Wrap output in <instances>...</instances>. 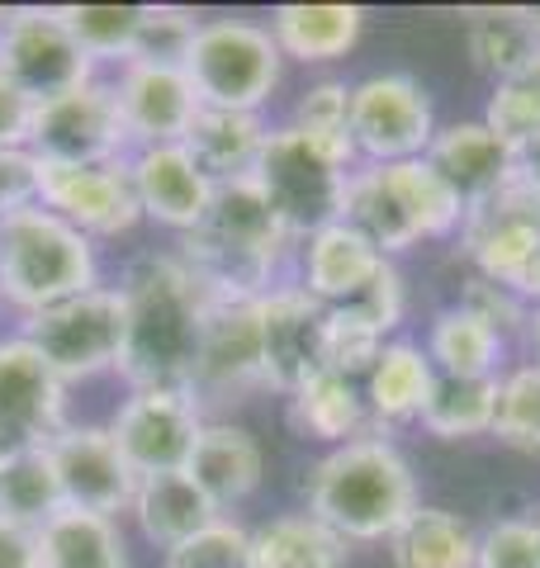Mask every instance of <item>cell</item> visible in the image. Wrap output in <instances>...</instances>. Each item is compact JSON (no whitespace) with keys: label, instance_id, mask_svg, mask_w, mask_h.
Instances as JSON below:
<instances>
[{"label":"cell","instance_id":"obj_10","mask_svg":"<svg viewBox=\"0 0 540 568\" xmlns=\"http://www.w3.org/2000/svg\"><path fill=\"white\" fill-rule=\"evenodd\" d=\"M437 129V104L408 71H374L351 85V148L360 162H418Z\"/></svg>","mask_w":540,"mask_h":568},{"label":"cell","instance_id":"obj_27","mask_svg":"<svg viewBox=\"0 0 540 568\" xmlns=\"http://www.w3.org/2000/svg\"><path fill=\"white\" fill-rule=\"evenodd\" d=\"M270 129L261 123V114H238V110H200V119L190 123L186 148L200 171L213 185L223 181H242V175L257 171V156L266 148Z\"/></svg>","mask_w":540,"mask_h":568},{"label":"cell","instance_id":"obj_9","mask_svg":"<svg viewBox=\"0 0 540 568\" xmlns=\"http://www.w3.org/2000/svg\"><path fill=\"white\" fill-rule=\"evenodd\" d=\"M460 246L479 280L502 284L527 308L540 304V194L512 185L470 209L460 223Z\"/></svg>","mask_w":540,"mask_h":568},{"label":"cell","instance_id":"obj_23","mask_svg":"<svg viewBox=\"0 0 540 568\" xmlns=\"http://www.w3.org/2000/svg\"><path fill=\"white\" fill-rule=\"evenodd\" d=\"M186 474L194 478V488H200L213 507L228 511L242 507L251 493L261 488V474H266V455L257 446V436L247 432V426H232V422H204L200 440H194V455Z\"/></svg>","mask_w":540,"mask_h":568},{"label":"cell","instance_id":"obj_21","mask_svg":"<svg viewBox=\"0 0 540 568\" xmlns=\"http://www.w3.org/2000/svg\"><path fill=\"white\" fill-rule=\"evenodd\" d=\"M129 181L142 219L171 227L180 237L194 233L213 204V181L180 142H171V148H138L129 156Z\"/></svg>","mask_w":540,"mask_h":568},{"label":"cell","instance_id":"obj_33","mask_svg":"<svg viewBox=\"0 0 540 568\" xmlns=\"http://www.w3.org/2000/svg\"><path fill=\"white\" fill-rule=\"evenodd\" d=\"M464 39H470V58L474 67L498 81H517L540 52V33L527 20V6H483L464 14Z\"/></svg>","mask_w":540,"mask_h":568},{"label":"cell","instance_id":"obj_36","mask_svg":"<svg viewBox=\"0 0 540 568\" xmlns=\"http://www.w3.org/2000/svg\"><path fill=\"white\" fill-rule=\"evenodd\" d=\"M58 20L90 62H133L142 6H58Z\"/></svg>","mask_w":540,"mask_h":568},{"label":"cell","instance_id":"obj_47","mask_svg":"<svg viewBox=\"0 0 540 568\" xmlns=\"http://www.w3.org/2000/svg\"><path fill=\"white\" fill-rule=\"evenodd\" d=\"M33 114H39V104H33L14 81L0 77V152H20V148H29Z\"/></svg>","mask_w":540,"mask_h":568},{"label":"cell","instance_id":"obj_45","mask_svg":"<svg viewBox=\"0 0 540 568\" xmlns=\"http://www.w3.org/2000/svg\"><path fill=\"white\" fill-rule=\"evenodd\" d=\"M460 304L470 308V313H479L483 323H489L493 332H502V336H512V332L527 327V313H531V308L521 304L517 294H508V290H502V284H493V280H479V275L470 280V290H464Z\"/></svg>","mask_w":540,"mask_h":568},{"label":"cell","instance_id":"obj_40","mask_svg":"<svg viewBox=\"0 0 540 568\" xmlns=\"http://www.w3.org/2000/svg\"><path fill=\"white\" fill-rule=\"evenodd\" d=\"M194 33H200V20H194L190 10H180V6H142L133 62H171V67H186Z\"/></svg>","mask_w":540,"mask_h":568},{"label":"cell","instance_id":"obj_5","mask_svg":"<svg viewBox=\"0 0 540 568\" xmlns=\"http://www.w3.org/2000/svg\"><path fill=\"white\" fill-rule=\"evenodd\" d=\"M356 166L360 156L351 142H328L294 129V123H280V129H270L251 181L266 194V204L276 209V219L290 227V237L303 242L318 227L341 223L347 181Z\"/></svg>","mask_w":540,"mask_h":568},{"label":"cell","instance_id":"obj_3","mask_svg":"<svg viewBox=\"0 0 540 568\" xmlns=\"http://www.w3.org/2000/svg\"><path fill=\"white\" fill-rule=\"evenodd\" d=\"M309 511L347 545L389 540L418 511V478L389 436L332 446L309 474Z\"/></svg>","mask_w":540,"mask_h":568},{"label":"cell","instance_id":"obj_13","mask_svg":"<svg viewBox=\"0 0 540 568\" xmlns=\"http://www.w3.org/2000/svg\"><path fill=\"white\" fill-rule=\"evenodd\" d=\"M200 432H204L200 403L190 394H171V388H129V398L110 417L114 446L138 478L186 469Z\"/></svg>","mask_w":540,"mask_h":568},{"label":"cell","instance_id":"obj_14","mask_svg":"<svg viewBox=\"0 0 540 568\" xmlns=\"http://www.w3.org/2000/svg\"><path fill=\"white\" fill-rule=\"evenodd\" d=\"M251 388H266L261 361V298H213L194 361V403H238Z\"/></svg>","mask_w":540,"mask_h":568},{"label":"cell","instance_id":"obj_2","mask_svg":"<svg viewBox=\"0 0 540 568\" xmlns=\"http://www.w3.org/2000/svg\"><path fill=\"white\" fill-rule=\"evenodd\" d=\"M290 227L276 219L251 175L213 185V204L194 233L180 237V261L213 298H266L294 252Z\"/></svg>","mask_w":540,"mask_h":568},{"label":"cell","instance_id":"obj_49","mask_svg":"<svg viewBox=\"0 0 540 568\" xmlns=\"http://www.w3.org/2000/svg\"><path fill=\"white\" fill-rule=\"evenodd\" d=\"M517 185H527L531 194H540V138L517 152Z\"/></svg>","mask_w":540,"mask_h":568},{"label":"cell","instance_id":"obj_35","mask_svg":"<svg viewBox=\"0 0 540 568\" xmlns=\"http://www.w3.org/2000/svg\"><path fill=\"white\" fill-rule=\"evenodd\" d=\"M62 507H67L62 484H58V469H52L48 446L6 455V469H0V517L39 530L48 517H58Z\"/></svg>","mask_w":540,"mask_h":568},{"label":"cell","instance_id":"obj_1","mask_svg":"<svg viewBox=\"0 0 540 568\" xmlns=\"http://www.w3.org/2000/svg\"><path fill=\"white\" fill-rule=\"evenodd\" d=\"M123 355L119 375L129 388H171L190 394L200 336L213 294L171 256H138L123 271Z\"/></svg>","mask_w":540,"mask_h":568},{"label":"cell","instance_id":"obj_26","mask_svg":"<svg viewBox=\"0 0 540 568\" xmlns=\"http://www.w3.org/2000/svg\"><path fill=\"white\" fill-rule=\"evenodd\" d=\"M366 10L360 6H280L270 14V39L290 62H337L360 43Z\"/></svg>","mask_w":540,"mask_h":568},{"label":"cell","instance_id":"obj_50","mask_svg":"<svg viewBox=\"0 0 540 568\" xmlns=\"http://www.w3.org/2000/svg\"><path fill=\"white\" fill-rule=\"evenodd\" d=\"M521 336H527V351H531V365H540V304L527 313V327H521Z\"/></svg>","mask_w":540,"mask_h":568},{"label":"cell","instance_id":"obj_7","mask_svg":"<svg viewBox=\"0 0 540 568\" xmlns=\"http://www.w3.org/2000/svg\"><path fill=\"white\" fill-rule=\"evenodd\" d=\"M280 71L284 52L270 39V24L257 20H200L186 58V77L204 110L261 114L280 85Z\"/></svg>","mask_w":540,"mask_h":568},{"label":"cell","instance_id":"obj_4","mask_svg":"<svg viewBox=\"0 0 540 568\" xmlns=\"http://www.w3.org/2000/svg\"><path fill=\"white\" fill-rule=\"evenodd\" d=\"M341 223L356 227L384 261H393L412 252L418 242L460 233L464 204L427 166V156H418V162H384V166L360 162L347 181Z\"/></svg>","mask_w":540,"mask_h":568},{"label":"cell","instance_id":"obj_41","mask_svg":"<svg viewBox=\"0 0 540 568\" xmlns=\"http://www.w3.org/2000/svg\"><path fill=\"white\" fill-rule=\"evenodd\" d=\"M483 123L508 142V148H527L540 138V95L527 81H498L489 104H483Z\"/></svg>","mask_w":540,"mask_h":568},{"label":"cell","instance_id":"obj_18","mask_svg":"<svg viewBox=\"0 0 540 568\" xmlns=\"http://www.w3.org/2000/svg\"><path fill=\"white\" fill-rule=\"evenodd\" d=\"M52 469L62 484V503L77 511H96V517H114V511L133 507L138 474L123 465L110 426H62L48 440Z\"/></svg>","mask_w":540,"mask_h":568},{"label":"cell","instance_id":"obj_12","mask_svg":"<svg viewBox=\"0 0 540 568\" xmlns=\"http://www.w3.org/2000/svg\"><path fill=\"white\" fill-rule=\"evenodd\" d=\"M0 77L43 104L96 81V62L71 43L58 10H10L0 14Z\"/></svg>","mask_w":540,"mask_h":568},{"label":"cell","instance_id":"obj_16","mask_svg":"<svg viewBox=\"0 0 540 568\" xmlns=\"http://www.w3.org/2000/svg\"><path fill=\"white\" fill-rule=\"evenodd\" d=\"M39 204L86 237H119L142 219L129 162L110 166H52L39 162Z\"/></svg>","mask_w":540,"mask_h":568},{"label":"cell","instance_id":"obj_30","mask_svg":"<svg viewBox=\"0 0 540 568\" xmlns=\"http://www.w3.org/2000/svg\"><path fill=\"white\" fill-rule=\"evenodd\" d=\"M290 422L299 436L328 440V446H347V440L366 436L370 407L356 379H341L332 369H322L309 384H299L290 394Z\"/></svg>","mask_w":540,"mask_h":568},{"label":"cell","instance_id":"obj_24","mask_svg":"<svg viewBox=\"0 0 540 568\" xmlns=\"http://www.w3.org/2000/svg\"><path fill=\"white\" fill-rule=\"evenodd\" d=\"M431 384H437V365H431L427 346L393 336V342L380 351V361L370 365L366 384H360L366 407H370V422L374 426L418 422L427 398H431Z\"/></svg>","mask_w":540,"mask_h":568},{"label":"cell","instance_id":"obj_34","mask_svg":"<svg viewBox=\"0 0 540 568\" xmlns=\"http://www.w3.org/2000/svg\"><path fill=\"white\" fill-rule=\"evenodd\" d=\"M498 379H460V375H437L431 398L422 407V432L437 440H474V436H493V417H498Z\"/></svg>","mask_w":540,"mask_h":568},{"label":"cell","instance_id":"obj_44","mask_svg":"<svg viewBox=\"0 0 540 568\" xmlns=\"http://www.w3.org/2000/svg\"><path fill=\"white\" fill-rule=\"evenodd\" d=\"M347 308H356L380 336L399 332V327H403V313H408V284H403V275H399V265L384 261L380 275L366 284V294H360L356 304H347Z\"/></svg>","mask_w":540,"mask_h":568},{"label":"cell","instance_id":"obj_51","mask_svg":"<svg viewBox=\"0 0 540 568\" xmlns=\"http://www.w3.org/2000/svg\"><path fill=\"white\" fill-rule=\"evenodd\" d=\"M517 81H527V85H531V91L540 95V52H536V58H531V67H527V71H521V77H517Z\"/></svg>","mask_w":540,"mask_h":568},{"label":"cell","instance_id":"obj_31","mask_svg":"<svg viewBox=\"0 0 540 568\" xmlns=\"http://www.w3.org/2000/svg\"><path fill=\"white\" fill-rule=\"evenodd\" d=\"M474 549L479 536L470 530V521L427 503H418V511L389 536L393 568H474Z\"/></svg>","mask_w":540,"mask_h":568},{"label":"cell","instance_id":"obj_28","mask_svg":"<svg viewBox=\"0 0 540 568\" xmlns=\"http://www.w3.org/2000/svg\"><path fill=\"white\" fill-rule=\"evenodd\" d=\"M251 568H351V545L313 511H284L251 530Z\"/></svg>","mask_w":540,"mask_h":568},{"label":"cell","instance_id":"obj_46","mask_svg":"<svg viewBox=\"0 0 540 568\" xmlns=\"http://www.w3.org/2000/svg\"><path fill=\"white\" fill-rule=\"evenodd\" d=\"M39 204V156L29 148L0 152V219Z\"/></svg>","mask_w":540,"mask_h":568},{"label":"cell","instance_id":"obj_38","mask_svg":"<svg viewBox=\"0 0 540 568\" xmlns=\"http://www.w3.org/2000/svg\"><path fill=\"white\" fill-rule=\"evenodd\" d=\"M384 346H389V336L374 332L356 308H328L322 313V369H332V375L366 379Z\"/></svg>","mask_w":540,"mask_h":568},{"label":"cell","instance_id":"obj_17","mask_svg":"<svg viewBox=\"0 0 540 568\" xmlns=\"http://www.w3.org/2000/svg\"><path fill=\"white\" fill-rule=\"evenodd\" d=\"M114 104L133 148L186 142L190 123L204 110L186 67H171V62H123L114 81Z\"/></svg>","mask_w":540,"mask_h":568},{"label":"cell","instance_id":"obj_19","mask_svg":"<svg viewBox=\"0 0 540 568\" xmlns=\"http://www.w3.org/2000/svg\"><path fill=\"white\" fill-rule=\"evenodd\" d=\"M322 308L299 284H276L261 298V361L266 388L290 398L299 384L322 375Z\"/></svg>","mask_w":540,"mask_h":568},{"label":"cell","instance_id":"obj_52","mask_svg":"<svg viewBox=\"0 0 540 568\" xmlns=\"http://www.w3.org/2000/svg\"><path fill=\"white\" fill-rule=\"evenodd\" d=\"M527 20H531V29L540 33V6H527Z\"/></svg>","mask_w":540,"mask_h":568},{"label":"cell","instance_id":"obj_25","mask_svg":"<svg viewBox=\"0 0 540 568\" xmlns=\"http://www.w3.org/2000/svg\"><path fill=\"white\" fill-rule=\"evenodd\" d=\"M133 517H138V530L148 536L157 549H176L180 540L200 536L204 526H213L223 517L209 497L194 488V478L186 469L176 474H152V478H138L133 488Z\"/></svg>","mask_w":540,"mask_h":568},{"label":"cell","instance_id":"obj_11","mask_svg":"<svg viewBox=\"0 0 540 568\" xmlns=\"http://www.w3.org/2000/svg\"><path fill=\"white\" fill-rule=\"evenodd\" d=\"M129 133H123L114 85L86 81L81 91H67L58 100H43L33 114L29 152L52 166H110L129 162Z\"/></svg>","mask_w":540,"mask_h":568},{"label":"cell","instance_id":"obj_39","mask_svg":"<svg viewBox=\"0 0 540 568\" xmlns=\"http://www.w3.org/2000/svg\"><path fill=\"white\" fill-rule=\"evenodd\" d=\"M161 568H251V530L232 517H219L200 536L167 549Z\"/></svg>","mask_w":540,"mask_h":568},{"label":"cell","instance_id":"obj_48","mask_svg":"<svg viewBox=\"0 0 540 568\" xmlns=\"http://www.w3.org/2000/svg\"><path fill=\"white\" fill-rule=\"evenodd\" d=\"M0 568H39V530L0 517Z\"/></svg>","mask_w":540,"mask_h":568},{"label":"cell","instance_id":"obj_6","mask_svg":"<svg viewBox=\"0 0 540 568\" xmlns=\"http://www.w3.org/2000/svg\"><path fill=\"white\" fill-rule=\"evenodd\" d=\"M100 284L96 246L43 204L0 219V298L39 313Z\"/></svg>","mask_w":540,"mask_h":568},{"label":"cell","instance_id":"obj_42","mask_svg":"<svg viewBox=\"0 0 540 568\" xmlns=\"http://www.w3.org/2000/svg\"><path fill=\"white\" fill-rule=\"evenodd\" d=\"M294 129L328 138V142H351V85L347 81H318L299 95L294 104Z\"/></svg>","mask_w":540,"mask_h":568},{"label":"cell","instance_id":"obj_43","mask_svg":"<svg viewBox=\"0 0 540 568\" xmlns=\"http://www.w3.org/2000/svg\"><path fill=\"white\" fill-rule=\"evenodd\" d=\"M474 568H540V521L508 517L479 536Z\"/></svg>","mask_w":540,"mask_h":568},{"label":"cell","instance_id":"obj_29","mask_svg":"<svg viewBox=\"0 0 540 568\" xmlns=\"http://www.w3.org/2000/svg\"><path fill=\"white\" fill-rule=\"evenodd\" d=\"M427 355L437 365V375H460V379H489L502 375L508 361V336L493 332L479 313L464 304H450L431 317L427 332Z\"/></svg>","mask_w":540,"mask_h":568},{"label":"cell","instance_id":"obj_22","mask_svg":"<svg viewBox=\"0 0 540 568\" xmlns=\"http://www.w3.org/2000/svg\"><path fill=\"white\" fill-rule=\"evenodd\" d=\"M384 256L347 223H328L299 242V290L313 294L322 308H347L380 275Z\"/></svg>","mask_w":540,"mask_h":568},{"label":"cell","instance_id":"obj_15","mask_svg":"<svg viewBox=\"0 0 540 568\" xmlns=\"http://www.w3.org/2000/svg\"><path fill=\"white\" fill-rule=\"evenodd\" d=\"M67 426V384L24 336H0V450H39Z\"/></svg>","mask_w":540,"mask_h":568},{"label":"cell","instance_id":"obj_53","mask_svg":"<svg viewBox=\"0 0 540 568\" xmlns=\"http://www.w3.org/2000/svg\"><path fill=\"white\" fill-rule=\"evenodd\" d=\"M0 469H6V450H0Z\"/></svg>","mask_w":540,"mask_h":568},{"label":"cell","instance_id":"obj_20","mask_svg":"<svg viewBox=\"0 0 540 568\" xmlns=\"http://www.w3.org/2000/svg\"><path fill=\"white\" fill-rule=\"evenodd\" d=\"M427 166L456 190L464 213L517 185V148H508L483 119H460L437 129L427 148Z\"/></svg>","mask_w":540,"mask_h":568},{"label":"cell","instance_id":"obj_32","mask_svg":"<svg viewBox=\"0 0 540 568\" xmlns=\"http://www.w3.org/2000/svg\"><path fill=\"white\" fill-rule=\"evenodd\" d=\"M39 568H129L114 517L62 507L39 526Z\"/></svg>","mask_w":540,"mask_h":568},{"label":"cell","instance_id":"obj_37","mask_svg":"<svg viewBox=\"0 0 540 568\" xmlns=\"http://www.w3.org/2000/svg\"><path fill=\"white\" fill-rule=\"evenodd\" d=\"M493 436L502 440V446H512V450L540 455V365L521 361L512 369H502Z\"/></svg>","mask_w":540,"mask_h":568},{"label":"cell","instance_id":"obj_8","mask_svg":"<svg viewBox=\"0 0 540 568\" xmlns=\"http://www.w3.org/2000/svg\"><path fill=\"white\" fill-rule=\"evenodd\" d=\"M20 336L48 361L62 384H77L104 369H119L123 355V294L110 284H96L86 294H71L62 304L24 313Z\"/></svg>","mask_w":540,"mask_h":568}]
</instances>
